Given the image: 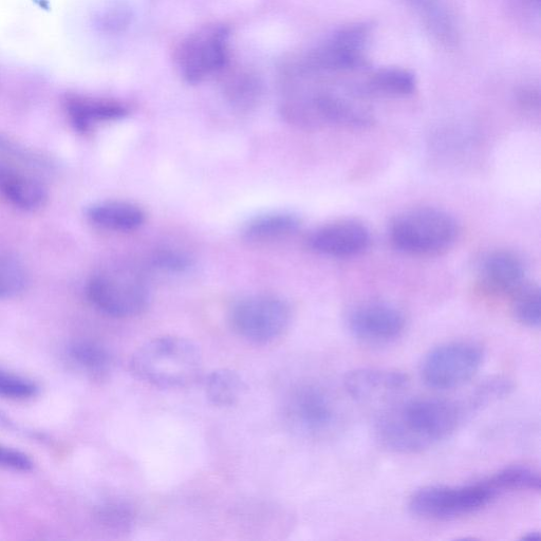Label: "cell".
<instances>
[{"instance_id":"21","label":"cell","mask_w":541,"mask_h":541,"mask_svg":"<svg viewBox=\"0 0 541 541\" xmlns=\"http://www.w3.org/2000/svg\"><path fill=\"white\" fill-rule=\"evenodd\" d=\"M69 358L79 369L92 377H104L113 368L114 358L102 345L79 341L68 348Z\"/></svg>"},{"instance_id":"9","label":"cell","mask_w":541,"mask_h":541,"mask_svg":"<svg viewBox=\"0 0 541 541\" xmlns=\"http://www.w3.org/2000/svg\"><path fill=\"white\" fill-rule=\"evenodd\" d=\"M482 348L473 342H451L429 351L420 367L421 379L436 390H451L468 384L480 370Z\"/></svg>"},{"instance_id":"5","label":"cell","mask_w":541,"mask_h":541,"mask_svg":"<svg viewBox=\"0 0 541 541\" xmlns=\"http://www.w3.org/2000/svg\"><path fill=\"white\" fill-rule=\"evenodd\" d=\"M87 296L100 312L115 319L137 316L151 301L144 279L125 267H107L93 274L87 284Z\"/></svg>"},{"instance_id":"11","label":"cell","mask_w":541,"mask_h":541,"mask_svg":"<svg viewBox=\"0 0 541 541\" xmlns=\"http://www.w3.org/2000/svg\"><path fill=\"white\" fill-rule=\"evenodd\" d=\"M347 327L354 338L366 344H387L401 337L406 327V317L394 305L367 303L348 313Z\"/></svg>"},{"instance_id":"30","label":"cell","mask_w":541,"mask_h":541,"mask_svg":"<svg viewBox=\"0 0 541 541\" xmlns=\"http://www.w3.org/2000/svg\"><path fill=\"white\" fill-rule=\"evenodd\" d=\"M154 266L170 273H185L192 266V259L185 253L175 250H161L153 257Z\"/></svg>"},{"instance_id":"26","label":"cell","mask_w":541,"mask_h":541,"mask_svg":"<svg viewBox=\"0 0 541 541\" xmlns=\"http://www.w3.org/2000/svg\"><path fill=\"white\" fill-rule=\"evenodd\" d=\"M512 390L513 383L509 379L491 378L482 382L463 406H466L469 412H473L509 396Z\"/></svg>"},{"instance_id":"12","label":"cell","mask_w":541,"mask_h":541,"mask_svg":"<svg viewBox=\"0 0 541 541\" xmlns=\"http://www.w3.org/2000/svg\"><path fill=\"white\" fill-rule=\"evenodd\" d=\"M370 28L366 24H353L335 32L310 59L313 69L323 71H348L364 66V50Z\"/></svg>"},{"instance_id":"17","label":"cell","mask_w":541,"mask_h":541,"mask_svg":"<svg viewBox=\"0 0 541 541\" xmlns=\"http://www.w3.org/2000/svg\"><path fill=\"white\" fill-rule=\"evenodd\" d=\"M93 225L115 232H130L144 225L146 215L138 205L125 201H104L87 211Z\"/></svg>"},{"instance_id":"4","label":"cell","mask_w":541,"mask_h":541,"mask_svg":"<svg viewBox=\"0 0 541 541\" xmlns=\"http://www.w3.org/2000/svg\"><path fill=\"white\" fill-rule=\"evenodd\" d=\"M282 417L295 436L322 440L337 431L340 409L325 385L317 381H301L287 391L282 404Z\"/></svg>"},{"instance_id":"29","label":"cell","mask_w":541,"mask_h":541,"mask_svg":"<svg viewBox=\"0 0 541 541\" xmlns=\"http://www.w3.org/2000/svg\"><path fill=\"white\" fill-rule=\"evenodd\" d=\"M230 103L240 110L253 108L260 97V87L256 80L246 77L231 81L227 87Z\"/></svg>"},{"instance_id":"32","label":"cell","mask_w":541,"mask_h":541,"mask_svg":"<svg viewBox=\"0 0 541 541\" xmlns=\"http://www.w3.org/2000/svg\"><path fill=\"white\" fill-rule=\"evenodd\" d=\"M130 11L125 8H118L107 14L104 17V26L113 29H122L126 27L130 21Z\"/></svg>"},{"instance_id":"7","label":"cell","mask_w":541,"mask_h":541,"mask_svg":"<svg viewBox=\"0 0 541 541\" xmlns=\"http://www.w3.org/2000/svg\"><path fill=\"white\" fill-rule=\"evenodd\" d=\"M282 113L288 122L306 129L325 126L362 129L373 123L364 107L332 93L290 98L283 104Z\"/></svg>"},{"instance_id":"18","label":"cell","mask_w":541,"mask_h":541,"mask_svg":"<svg viewBox=\"0 0 541 541\" xmlns=\"http://www.w3.org/2000/svg\"><path fill=\"white\" fill-rule=\"evenodd\" d=\"M67 110L72 124L82 133L98 123L119 120L128 114L121 104L83 98L69 99Z\"/></svg>"},{"instance_id":"31","label":"cell","mask_w":541,"mask_h":541,"mask_svg":"<svg viewBox=\"0 0 541 541\" xmlns=\"http://www.w3.org/2000/svg\"><path fill=\"white\" fill-rule=\"evenodd\" d=\"M33 468L34 463L27 454L0 444V469L28 473Z\"/></svg>"},{"instance_id":"27","label":"cell","mask_w":541,"mask_h":541,"mask_svg":"<svg viewBox=\"0 0 541 541\" xmlns=\"http://www.w3.org/2000/svg\"><path fill=\"white\" fill-rule=\"evenodd\" d=\"M98 517L104 526L125 531L135 524L136 512L128 502L115 500L104 503L99 508Z\"/></svg>"},{"instance_id":"23","label":"cell","mask_w":541,"mask_h":541,"mask_svg":"<svg viewBox=\"0 0 541 541\" xmlns=\"http://www.w3.org/2000/svg\"><path fill=\"white\" fill-rule=\"evenodd\" d=\"M498 495L503 492H539L540 476L528 466H510L485 480Z\"/></svg>"},{"instance_id":"14","label":"cell","mask_w":541,"mask_h":541,"mask_svg":"<svg viewBox=\"0 0 541 541\" xmlns=\"http://www.w3.org/2000/svg\"><path fill=\"white\" fill-rule=\"evenodd\" d=\"M403 372L389 369L360 368L347 373L344 386L348 395L362 404L388 403L407 388Z\"/></svg>"},{"instance_id":"16","label":"cell","mask_w":541,"mask_h":541,"mask_svg":"<svg viewBox=\"0 0 541 541\" xmlns=\"http://www.w3.org/2000/svg\"><path fill=\"white\" fill-rule=\"evenodd\" d=\"M0 195L13 207L27 212L41 209L48 198L47 190L41 181L2 162Z\"/></svg>"},{"instance_id":"13","label":"cell","mask_w":541,"mask_h":541,"mask_svg":"<svg viewBox=\"0 0 541 541\" xmlns=\"http://www.w3.org/2000/svg\"><path fill=\"white\" fill-rule=\"evenodd\" d=\"M311 250L333 258H350L363 254L371 244V233L365 223L341 219L327 223L310 235Z\"/></svg>"},{"instance_id":"28","label":"cell","mask_w":541,"mask_h":541,"mask_svg":"<svg viewBox=\"0 0 541 541\" xmlns=\"http://www.w3.org/2000/svg\"><path fill=\"white\" fill-rule=\"evenodd\" d=\"M37 393L39 387L33 381L0 368V398L25 401L36 397Z\"/></svg>"},{"instance_id":"6","label":"cell","mask_w":541,"mask_h":541,"mask_svg":"<svg viewBox=\"0 0 541 541\" xmlns=\"http://www.w3.org/2000/svg\"><path fill=\"white\" fill-rule=\"evenodd\" d=\"M292 320L290 305L275 295H251L230 309L229 323L238 337L254 343L269 344L282 337Z\"/></svg>"},{"instance_id":"3","label":"cell","mask_w":541,"mask_h":541,"mask_svg":"<svg viewBox=\"0 0 541 541\" xmlns=\"http://www.w3.org/2000/svg\"><path fill=\"white\" fill-rule=\"evenodd\" d=\"M459 233L455 217L436 208L405 211L389 227L391 245L412 256L441 254L455 245Z\"/></svg>"},{"instance_id":"8","label":"cell","mask_w":541,"mask_h":541,"mask_svg":"<svg viewBox=\"0 0 541 541\" xmlns=\"http://www.w3.org/2000/svg\"><path fill=\"white\" fill-rule=\"evenodd\" d=\"M496 496L485 480L462 487H427L410 498L409 510L425 519H454L482 510Z\"/></svg>"},{"instance_id":"2","label":"cell","mask_w":541,"mask_h":541,"mask_svg":"<svg viewBox=\"0 0 541 541\" xmlns=\"http://www.w3.org/2000/svg\"><path fill=\"white\" fill-rule=\"evenodd\" d=\"M134 375L160 388H184L201 377L203 358L192 341L166 335L143 344L130 361Z\"/></svg>"},{"instance_id":"15","label":"cell","mask_w":541,"mask_h":541,"mask_svg":"<svg viewBox=\"0 0 541 541\" xmlns=\"http://www.w3.org/2000/svg\"><path fill=\"white\" fill-rule=\"evenodd\" d=\"M480 282L489 292L513 296L528 284L527 267L522 258L508 250L484 255L478 266Z\"/></svg>"},{"instance_id":"20","label":"cell","mask_w":541,"mask_h":541,"mask_svg":"<svg viewBox=\"0 0 541 541\" xmlns=\"http://www.w3.org/2000/svg\"><path fill=\"white\" fill-rule=\"evenodd\" d=\"M204 388L205 395L213 405L232 407L244 396L246 384L236 371L218 369L205 379Z\"/></svg>"},{"instance_id":"22","label":"cell","mask_w":541,"mask_h":541,"mask_svg":"<svg viewBox=\"0 0 541 541\" xmlns=\"http://www.w3.org/2000/svg\"><path fill=\"white\" fill-rule=\"evenodd\" d=\"M416 90L413 73L400 68L382 69L373 74L366 91L385 97H407Z\"/></svg>"},{"instance_id":"24","label":"cell","mask_w":541,"mask_h":541,"mask_svg":"<svg viewBox=\"0 0 541 541\" xmlns=\"http://www.w3.org/2000/svg\"><path fill=\"white\" fill-rule=\"evenodd\" d=\"M515 320L522 326L538 329L541 322V294L538 286L526 284L512 296Z\"/></svg>"},{"instance_id":"1","label":"cell","mask_w":541,"mask_h":541,"mask_svg":"<svg viewBox=\"0 0 541 541\" xmlns=\"http://www.w3.org/2000/svg\"><path fill=\"white\" fill-rule=\"evenodd\" d=\"M464 416L459 403L417 398L385 409L376 423V434L386 449L416 454L455 433Z\"/></svg>"},{"instance_id":"10","label":"cell","mask_w":541,"mask_h":541,"mask_svg":"<svg viewBox=\"0 0 541 541\" xmlns=\"http://www.w3.org/2000/svg\"><path fill=\"white\" fill-rule=\"evenodd\" d=\"M229 31L223 26H210L188 37L177 52L183 78L192 84L202 82L225 68L228 62Z\"/></svg>"},{"instance_id":"35","label":"cell","mask_w":541,"mask_h":541,"mask_svg":"<svg viewBox=\"0 0 541 541\" xmlns=\"http://www.w3.org/2000/svg\"><path fill=\"white\" fill-rule=\"evenodd\" d=\"M524 539L539 540L540 535L538 532H530L526 536H524Z\"/></svg>"},{"instance_id":"33","label":"cell","mask_w":541,"mask_h":541,"mask_svg":"<svg viewBox=\"0 0 541 541\" xmlns=\"http://www.w3.org/2000/svg\"><path fill=\"white\" fill-rule=\"evenodd\" d=\"M519 104L527 110H538L540 105L539 91L534 88H525L519 92Z\"/></svg>"},{"instance_id":"19","label":"cell","mask_w":541,"mask_h":541,"mask_svg":"<svg viewBox=\"0 0 541 541\" xmlns=\"http://www.w3.org/2000/svg\"><path fill=\"white\" fill-rule=\"evenodd\" d=\"M302 226L300 216L291 212H272L251 219L242 230L250 242H267L286 238Z\"/></svg>"},{"instance_id":"34","label":"cell","mask_w":541,"mask_h":541,"mask_svg":"<svg viewBox=\"0 0 541 541\" xmlns=\"http://www.w3.org/2000/svg\"><path fill=\"white\" fill-rule=\"evenodd\" d=\"M522 6L528 7V9L536 10L539 13L540 0H519Z\"/></svg>"},{"instance_id":"25","label":"cell","mask_w":541,"mask_h":541,"mask_svg":"<svg viewBox=\"0 0 541 541\" xmlns=\"http://www.w3.org/2000/svg\"><path fill=\"white\" fill-rule=\"evenodd\" d=\"M28 275L20 260L0 254V300H9L24 292Z\"/></svg>"}]
</instances>
